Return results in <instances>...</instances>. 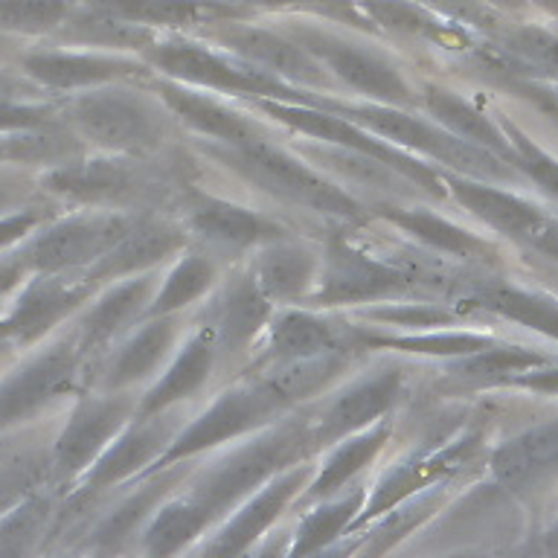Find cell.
<instances>
[{
  "label": "cell",
  "instance_id": "45",
  "mask_svg": "<svg viewBox=\"0 0 558 558\" xmlns=\"http://www.w3.org/2000/svg\"><path fill=\"white\" fill-rule=\"evenodd\" d=\"M378 320L399 323V326H439V323H451L453 317L442 308H430V305H404V308H387V312H375Z\"/></svg>",
  "mask_w": 558,
  "mask_h": 558
},
{
  "label": "cell",
  "instance_id": "18",
  "mask_svg": "<svg viewBox=\"0 0 558 558\" xmlns=\"http://www.w3.org/2000/svg\"><path fill=\"white\" fill-rule=\"evenodd\" d=\"M174 483V474H166V477L148 483V486L137 488L134 495H129L122 500L108 521L99 526L96 532V549L111 556L117 553L120 556L122 549L129 547L131 541L143 538V530L148 526V521L155 518V512L163 506V495L169 492V486Z\"/></svg>",
  "mask_w": 558,
  "mask_h": 558
},
{
  "label": "cell",
  "instance_id": "39",
  "mask_svg": "<svg viewBox=\"0 0 558 558\" xmlns=\"http://www.w3.org/2000/svg\"><path fill=\"white\" fill-rule=\"evenodd\" d=\"M506 137H509V143H512V151H514V163L518 169H523V172L530 174L532 181H538L544 190L553 195V198H558V160L556 157H549L544 148H538L535 143H532L526 134H521V131L514 129V125H506Z\"/></svg>",
  "mask_w": 558,
  "mask_h": 558
},
{
  "label": "cell",
  "instance_id": "7",
  "mask_svg": "<svg viewBox=\"0 0 558 558\" xmlns=\"http://www.w3.org/2000/svg\"><path fill=\"white\" fill-rule=\"evenodd\" d=\"M477 436H465L460 442L445 445V448H436V451H427L416 460L404 462L399 469H392L387 477L375 486L373 497L366 500L361 514H357L355 530L366 526L375 518H381L390 509L401 506L410 497H416L418 492H430L436 483H442L451 474L462 471L474 460V453H477Z\"/></svg>",
  "mask_w": 558,
  "mask_h": 558
},
{
  "label": "cell",
  "instance_id": "9",
  "mask_svg": "<svg viewBox=\"0 0 558 558\" xmlns=\"http://www.w3.org/2000/svg\"><path fill=\"white\" fill-rule=\"evenodd\" d=\"M262 108L268 113H274L277 120L288 122V125H294L303 134H312V137H320L326 143H338L340 148H352L357 155L369 157L375 163L381 166H392V169H399L401 174H408L418 186H425L430 192H439V183H436L434 172L425 169V166L413 163L410 157L399 155L396 148H387L384 143L373 140L366 134L361 125L349 120H340L331 111H317V108H300V105H282V102H259Z\"/></svg>",
  "mask_w": 558,
  "mask_h": 558
},
{
  "label": "cell",
  "instance_id": "28",
  "mask_svg": "<svg viewBox=\"0 0 558 558\" xmlns=\"http://www.w3.org/2000/svg\"><path fill=\"white\" fill-rule=\"evenodd\" d=\"M209 369H213V349H209V343L204 338L192 340L190 347L178 355L172 369H169V373L157 381L155 390L143 399L140 413H143V416H151V413H160L163 408H169L172 401L192 396L201 384L207 381Z\"/></svg>",
  "mask_w": 558,
  "mask_h": 558
},
{
  "label": "cell",
  "instance_id": "38",
  "mask_svg": "<svg viewBox=\"0 0 558 558\" xmlns=\"http://www.w3.org/2000/svg\"><path fill=\"white\" fill-rule=\"evenodd\" d=\"M369 343L408 349V352H430V355H474L492 347L488 335H474V331H448V335H425V338H369Z\"/></svg>",
  "mask_w": 558,
  "mask_h": 558
},
{
  "label": "cell",
  "instance_id": "49",
  "mask_svg": "<svg viewBox=\"0 0 558 558\" xmlns=\"http://www.w3.org/2000/svg\"><path fill=\"white\" fill-rule=\"evenodd\" d=\"M244 3H256V7H338L340 0H244Z\"/></svg>",
  "mask_w": 558,
  "mask_h": 558
},
{
  "label": "cell",
  "instance_id": "27",
  "mask_svg": "<svg viewBox=\"0 0 558 558\" xmlns=\"http://www.w3.org/2000/svg\"><path fill=\"white\" fill-rule=\"evenodd\" d=\"M29 70L38 73L44 82L61 87L102 85V82H120V78L137 76V64L111 56H35Z\"/></svg>",
  "mask_w": 558,
  "mask_h": 558
},
{
  "label": "cell",
  "instance_id": "36",
  "mask_svg": "<svg viewBox=\"0 0 558 558\" xmlns=\"http://www.w3.org/2000/svg\"><path fill=\"white\" fill-rule=\"evenodd\" d=\"M213 277H216V270H213V265H209L207 259H201V256H186V259L169 274V282H166L160 296H157V303L151 305V312H174V308H181V305L198 300V296L213 286Z\"/></svg>",
  "mask_w": 558,
  "mask_h": 558
},
{
  "label": "cell",
  "instance_id": "32",
  "mask_svg": "<svg viewBox=\"0 0 558 558\" xmlns=\"http://www.w3.org/2000/svg\"><path fill=\"white\" fill-rule=\"evenodd\" d=\"M178 247H181V235L160 230V227L129 230L120 242L113 244L111 253L105 256L99 274L102 277H125V274L146 268L151 262L163 259V256L174 253Z\"/></svg>",
  "mask_w": 558,
  "mask_h": 558
},
{
  "label": "cell",
  "instance_id": "20",
  "mask_svg": "<svg viewBox=\"0 0 558 558\" xmlns=\"http://www.w3.org/2000/svg\"><path fill=\"white\" fill-rule=\"evenodd\" d=\"M209 526V518L201 512L198 506L181 497L169 500L155 512L143 530L140 547L146 558H178L192 541H198Z\"/></svg>",
  "mask_w": 558,
  "mask_h": 558
},
{
  "label": "cell",
  "instance_id": "40",
  "mask_svg": "<svg viewBox=\"0 0 558 558\" xmlns=\"http://www.w3.org/2000/svg\"><path fill=\"white\" fill-rule=\"evenodd\" d=\"M78 33L76 38L90 44H111V47H131V44H143L148 41V29L146 26L129 24L117 15H108V12H96L94 17H82L78 21Z\"/></svg>",
  "mask_w": 558,
  "mask_h": 558
},
{
  "label": "cell",
  "instance_id": "5",
  "mask_svg": "<svg viewBox=\"0 0 558 558\" xmlns=\"http://www.w3.org/2000/svg\"><path fill=\"white\" fill-rule=\"evenodd\" d=\"M76 120L96 143L117 151H148L160 146L166 131L151 102L125 90L85 96L76 105Z\"/></svg>",
  "mask_w": 558,
  "mask_h": 558
},
{
  "label": "cell",
  "instance_id": "30",
  "mask_svg": "<svg viewBox=\"0 0 558 558\" xmlns=\"http://www.w3.org/2000/svg\"><path fill=\"white\" fill-rule=\"evenodd\" d=\"M335 347H338L335 329L312 314H286L274 329V355L279 361H291V364L317 361L329 355Z\"/></svg>",
  "mask_w": 558,
  "mask_h": 558
},
{
  "label": "cell",
  "instance_id": "22",
  "mask_svg": "<svg viewBox=\"0 0 558 558\" xmlns=\"http://www.w3.org/2000/svg\"><path fill=\"white\" fill-rule=\"evenodd\" d=\"M471 303L558 340V303H553L549 296L526 291V288L506 286V282H486L471 296Z\"/></svg>",
  "mask_w": 558,
  "mask_h": 558
},
{
  "label": "cell",
  "instance_id": "25",
  "mask_svg": "<svg viewBox=\"0 0 558 558\" xmlns=\"http://www.w3.org/2000/svg\"><path fill=\"white\" fill-rule=\"evenodd\" d=\"M131 410L129 399H108V401H96V404H87L85 410H78L76 422L70 427L68 439H64V462L68 469H78L85 465L90 457H94L99 448H102L108 439H111L120 425L125 422Z\"/></svg>",
  "mask_w": 558,
  "mask_h": 558
},
{
  "label": "cell",
  "instance_id": "14",
  "mask_svg": "<svg viewBox=\"0 0 558 558\" xmlns=\"http://www.w3.org/2000/svg\"><path fill=\"white\" fill-rule=\"evenodd\" d=\"M401 387L399 373H381L375 378H366V381H357L352 390H347L343 396L331 401L329 410L323 413L320 422V439H340V436L355 434L357 427L369 425L373 418L384 416L390 404L396 401Z\"/></svg>",
  "mask_w": 558,
  "mask_h": 558
},
{
  "label": "cell",
  "instance_id": "24",
  "mask_svg": "<svg viewBox=\"0 0 558 558\" xmlns=\"http://www.w3.org/2000/svg\"><path fill=\"white\" fill-rule=\"evenodd\" d=\"M166 102L172 105L174 111L181 113L183 122H190L192 129H198L201 134H209V137L221 140L230 148L247 146L256 137V131L244 117L227 111L225 105L213 102L207 96L186 94L181 87H163Z\"/></svg>",
  "mask_w": 558,
  "mask_h": 558
},
{
  "label": "cell",
  "instance_id": "21",
  "mask_svg": "<svg viewBox=\"0 0 558 558\" xmlns=\"http://www.w3.org/2000/svg\"><path fill=\"white\" fill-rule=\"evenodd\" d=\"M172 439V427L155 418V422H143V425L131 427L129 434L122 436L120 442L113 445L111 451L105 453L99 465L90 474V486L105 488L131 477L134 471L155 460L157 453L163 451L166 442Z\"/></svg>",
  "mask_w": 558,
  "mask_h": 558
},
{
  "label": "cell",
  "instance_id": "4",
  "mask_svg": "<svg viewBox=\"0 0 558 558\" xmlns=\"http://www.w3.org/2000/svg\"><path fill=\"white\" fill-rule=\"evenodd\" d=\"M296 47H303L314 61L329 64L331 73L340 76L349 87L361 94L384 99V102H408L410 87L396 70V64L384 59L381 52L366 50L361 44H352L340 35L323 33L314 26H294L291 29Z\"/></svg>",
  "mask_w": 558,
  "mask_h": 558
},
{
  "label": "cell",
  "instance_id": "50",
  "mask_svg": "<svg viewBox=\"0 0 558 558\" xmlns=\"http://www.w3.org/2000/svg\"><path fill=\"white\" fill-rule=\"evenodd\" d=\"M288 541H291V538H282V535H270V538L262 544V549L253 558H286Z\"/></svg>",
  "mask_w": 558,
  "mask_h": 558
},
{
  "label": "cell",
  "instance_id": "8",
  "mask_svg": "<svg viewBox=\"0 0 558 558\" xmlns=\"http://www.w3.org/2000/svg\"><path fill=\"white\" fill-rule=\"evenodd\" d=\"M286 401L279 396L270 384H259L253 390H235L227 392L213 404V408L204 413V416L195 422V425L186 430V434L172 442V448L163 453V462L183 460V457H192V453L204 451L209 445H218L230 439V436H239L251 427L262 425L270 413H277Z\"/></svg>",
  "mask_w": 558,
  "mask_h": 558
},
{
  "label": "cell",
  "instance_id": "43",
  "mask_svg": "<svg viewBox=\"0 0 558 558\" xmlns=\"http://www.w3.org/2000/svg\"><path fill=\"white\" fill-rule=\"evenodd\" d=\"M512 239L558 262V218L547 216L544 209L538 207L532 209L530 216H526V221L518 227V233H514Z\"/></svg>",
  "mask_w": 558,
  "mask_h": 558
},
{
  "label": "cell",
  "instance_id": "51",
  "mask_svg": "<svg viewBox=\"0 0 558 558\" xmlns=\"http://www.w3.org/2000/svg\"><path fill=\"white\" fill-rule=\"evenodd\" d=\"M541 558H558V514L541 538Z\"/></svg>",
  "mask_w": 558,
  "mask_h": 558
},
{
  "label": "cell",
  "instance_id": "34",
  "mask_svg": "<svg viewBox=\"0 0 558 558\" xmlns=\"http://www.w3.org/2000/svg\"><path fill=\"white\" fill-rule=\"evenodd\" d=\"M547 364V357L538 355L535 349H521V347H488L483 352H474L469 355V361H462L457 366V373L465 378V381H497V378H506V375H521L530 373V369H538V366Z\"/></svg>",
  "mask_w": 558,
  "mask_h": 558
},
{
  "label": "cell",
  "instance_id": "12",
  "mask_svg": "<svg viewBox=\"0 0 558 558\" xmlns=\"http://www.w3.org/2000/svg\"><path fill=\"white\" fill-rule=\"evenodd\" d=\"M305 486V471L291 469L270 480L268 486L262 488L259 495L251 497L247 504L239 509L233 521L227 523L225 530L218 532L216 538L209 541L204 558H247L253 544L282 518L288 504L294 495Z\"/></svg>",
  "mask_w": 558,
  "mask_h": 558
},
{
  "label": "cell",
  "instance_id": "44",
  "mask_svg": "<svg viewBox=\"0 0 558 558\" xmlns=\"http://www.w3.org/2000/svg\"><path fill=\"white\" fill-rule=\"evenodd\" d=\"M509 44H512L514 52H521V56L532 59L535 64L558 70V38L553 33H547V29L521 26V29H514Z\"/></svg>",
  "mask_w": 558,
  "mask_h": 558
},
{
  "label": "cell",
  "instance_id": "52",
  "mask_svg": "<svg viewBox=\"0 0 558 558\" xmlns=\"http://www.w3.org/2000/svg\"><path fill=\"white\" fill-rule=\"evenodd\" d=\"M436 558H477L474 553H451V556H436Z\"/></svg>",
  "mask_w": 558,
  "mask_h": 558
},
{
  "label": "cell",
  "instance_id": "13",
  "mask_svg": "<svg viewBox=\"0 0 558 558\" xmlns=\"http://www.w3.org/2000/svg\"><path fill=\"white\" fill-rule=\"evenodd\" d=\"M218 38L242 56L247 64L262 68V73H277L286 78H303V82H320V64L294 41H288L282 35L259 29V26L230 24L218 29Z\"/></svg>",
  "mask_w": 558,
  "mask_h": 558
},
{
  "label": "cell",
  "instance_id": "42",
  "mask_svg": "<svg viewBox=\"0 0 558 558\" xmlns=\"http://www.w3.org/2000/svg\"><path fill=\"white\" fill-rule=\"evenodd\" d=\"M64 12H68L64 0H0V24L7 26L41 29L59 24Z\"/></svg>",
  "mask_w": 558,
  "mask_h": 558
},
{
  "label": "cell",
  "instance_id": "35",
  "mask_svg": "<svg viewBox=\"0 0 558 558\" xmlns=\"http://www.w3.org/2000/svg\"><path fill=\"white\" fill-rule=\"evenodd\" d=\"M148 279H131L125 286H120L113 294L102 300V305L90 314L87 320V331L90 338L102 340L111 338L113 331H120L129 320H134V314L140 312V305L146 303L148 296Z\"/></svg>",
  "mask_w": 558,
  "mask_h": 558
},
{
  "label": "cell",
  "instance_id": "19",
  "mask_svg": "<svg viewBox=\"0 0 558 558\" xmlns=\"http://www.w3.org/2000/svg\"><path fill=\"white\" fill-rule=\"evenodd\" d=\"M190 225L204 239L227 244V247H247V244L268 242V239L279 235L277 227L256 216V213H247V209L235 207V204L216 198L201 201L198 207L192 209Z\"/></svg>",
  "mask_w": 558,
  "mask_h": 558
},
{
  "label": "cell",
  "instance_id": "15",
  "mask_svg": "<svg viewBox=\"0 0 558 558\" xmlns=\"http://www.w3.org/2000/svg\"><path fill=\"white\" fill-rule=\"evenodd\" d=\"M425 102L427 111L434 113L442 125H448L453 137L474 148H483L504 163H514L512 143L506 137V131L497 129L495 122L488 120L486 113H480L474 105H469L457 94H448V90H427Z\"/></svg>",
  "mask_w": 558,
  "mask_h": 558
},
{
  "label": "cell",
  "instance_id": "41",
  "mask_svg": "<svg viewBox=\"0 0 558 558\" xmlns=\"http://www.w3.org/2000/svg\"><path fill=\"white\" fill-rule=\"evenodd\" d=\"M78 190L85 192L87 198H102V201H122L134 198L143 186L125 166H99V169H87L78 178Z\"/></svg>",
  "mask_w": 558,
  "mask_h": 558
},
{
  "label": "cell",
  "instance_id": "6",
  "mask_svg": "<svg viewBox=\"0 0 558 558\" xmlns=\"http://www.w3.org/2000/svg\"><path fill=\"white\" fill-rule=\"evenodd\" d=\"M148 59L169 76L190 82V85L213 87V90H230V94L253 96H294L279 78L268 76L247 64H233L225 56L195 47V44H160L148 50Z\"/></svg>",
  "mask_w": 558,
  "mask_h": 558
},
{
  "label": "cell",
  "instance_id": "48",
  "mask_svg": "<svg viewBox=\"0 0 558 558\" xmlns=\"http://www.w3.org/2000/svg\"><path fill=\"white\" fill-rule=\"evenodd\" d=\"M361 541L364 538H340L338 544H331L326 549H317L312 556H303V558H355L357 547H361Z\"/></svg>",
  "mask_w": 558,
  "mask_h": 558
},
{
  "label": "cell",
  "instance_id": "16",
  "mask_svg": "<svg viewBox=\"0 0 558 558\" xmlns=\"http://www.w3.org/2000/svg\"><path fill=\"white\" fill-rule=\"evenodd\" d=\"M96 7L137 26H183L233 17L239 9L225 0H94Z\"/></svg>",
  "mask_w": 558,
  "mask_h": 558
},
{
  "label": "cell",
  "instance_id": "1",
  "mask_svg": "<svg viewBox=\"0 0 558 558\" xmlns=\"http://www.w3.org/2000/svg\"><path fill=\"white\" fill-rule=\"evenodd\" d=\"M300 451H303V434L296 427H286L279 434L265 436L259 442L244 445L225 465L209 471L207 480L192 488L186 500L198 506L213 523L216 518L230 512L242 497L268 486L270 480L277 477V471L286 469L288 462H294Z\"/></svg>",
  "mask_w": 558,
  "mask_h": 558
},
{
  "label": "cell",
  "instance_id": "37",
  "mask_svg": "<svg viewBox=\"0 0 558 558\" xmlns=\"http://www.w3.org/2000/svg\"><path fill=\"white\" fill-rule=\"evenodd\" d=\"M364 7L378 24L390 26V29H396L401 35H410V38H434V41H445L448 38L442 24H436L434 17L422 12L410 0H364Z\"/></svg>",
  "mask_w": 558,
  "mask_h": 558
},
{
  "label": "cell",
  "instance_id": "10",
  "mask_svg": "<svg viewBox=\"0 0 558 558\" xmlns=\"http://www.w3.org/2000/svg\"><path fill=\"white\" fill-rule=\"evenodd\" d=\"M416 291V282L408 274L390 268L387 262L335 244L326 259L320 300L329 305L338 303H373V300H392Z\"/></svg>",
  "mask_w": 558,
  "mask_h": 558
},
{
  "label": "cell",
  "instance_id": "11",
  "mask_svg": "<svg viewBox=\"0 0 558 558\" xmlns=\"http://www.w3.org/2000/svg\"><path fill=\"white\" fill-rule=\"evenodd\" d=\"M495 480L514 495H532L558 477V418L523 430L492 457Z\"/></svg>",
  "mask_w": 558,
  "mask_h": 558
},
{
  "label": "cell",
  "instance_id": "53",
  "mask_svg": "<svg viewBox=\"0 0 558 558\" xmlns=\"http://www.w3.org/2000/svg\"><path fill=\"white\" fill-rule=\"evenodd\" d=\"M488 3H500V7H514L518 0H488Z\"/></svg>",
  "mask_w": 558,
  "mask_h": 558
},
{
  "label": "cell",
  "instance_id": "33",
  "mask_svg": "<svg viewBox=\"0 0 558 558\" xmlns=\"http://www.w3.org/2000/svg\"><path fill=\"white\" fill-rule=\"evenodd\" d=\"M169 343H172V326L169 323H151L120 352L111 369V384L125 387V384L137 381V378L151 373L160 364V357L166 355Z\"/></svg>",
  "mask_w": 558,
  "mask_h": 558
},
{
  "label": "cell",
  "instance_id": "17",
  "mask_svg": "<svg viewBox=\"0 0 558 558\" xmlns=\"http://www.w3.org/2000/svg\"><path fill=\"white\" fill-rule=\"evenodd\" d=\"M364 492H352V495H343L338 500H323L296 526V532L288 541L286 558L312 556L317 549H326L331 544H338L340 538H347L349 530H355V521L361 509H364Z\"/></svg>",
  "mask_w": 558,
  "mask_h": 558
},
{
  "label": "cell",
  "instance_id": "23",
  "mask_svg": "<svg viewBox=\"0 0 558 558\" xmlns=\"http://www.w3.org/2000/svg\"><path fill=\"white\" fill-rule=\"evenodd\" d=\"M268 320V296L253 279H239L221 296L216 308V338L225 349H239Z\"/></svg>",
  "mask_w": 558,
  "mask_h": 558
},
{
  "label": "cell",
  "instance_id": "29",
  "mask_svg": "<svg viewBox=\"0 0 558 558\" xmlns=\"http://www.w3.org/2000/svg\"><path fill=\"white\" fill-rule=\"evenodd\" d=\"M314 277L312 253L294 244H279L262 253L256 265V288L265 296H279V300H294L305 291V286Z\"/></svg>",
  "mask_w": 558,
  "mask_h": 558
},
{
  "label": "cell",
  "instance_id": "46",
  "mask_svg": "<svg viewBox=\"0 0 558 558\" xmlns=\"http://www.w3.org/2000/svg\"><path fill=\"white\" fill-rule=\"evenodd\" d=\"M518 94L532 99L538 111H544L549 120L558 122V87H544L535 85V82H526V85H518Z\"/></svg>",
  "mask_w": 558,
  "mask_h": 558
},
{
  "label": "cell",
  "instance_id": "31",
  "mask_svg": "<svg viewBox=\"0 0 558 558\" xmlns=\"http://www.w3.org/2000/svg\"><path fill=\"white\" fill-rule=\"evenodd\" d=\"M384 439H387V427H375L369 434H361L349 442L338 445L331 457L323 462L320 474L308 483V497L314 500H326L331 497L338 488H343L349 480L355 477L357 471L364 469L366 462L373 460L375 453L381 451Z\"/></svg>",
  "mask_w": 558,
  "mask_h": 558
},
{
  "label": "cell",
  "instance_id": "2",
  "mask_svg": "<svg viewBox=\"0 0 558 558\" xmlns=\"http://www.w3.org/2000/svg\"><path fill=\"white\" fill-rule=\"evenodd\" d=\"M218 155L233 166L235 172H242L247 181L274 192L279 198L305 204V207L329 213V216H355L357 213V204L347 192L331 186L326 178L312 172L294 157H288L286 151L268 146L265 140H253L247 146L218 151Z\"/></svg>",
  "mask_w": 558,
  "mask_h": 558
},
{
  "label": "cell",
  "instance_id": "47",
  "mask_svg": "<svg viewBox=\"0 0 558 558\" xmlns=\"http://www.w3.org/2000/svg\"><path fill=\"white\" fill-rule=\"evenodd\" d=\"M514 384H521V387H526V390L549 392V396H556L558 369H530V373L514 375Z\"/></svg>",
  "mask_w": 558,
  "mask_h": 558
},
{
  "label": "cell",
  "instance_id": "3",
  "mask_svg": "<svg viewBox=\"0 0 558 558\" xmlns=\"http://www.w3.org/2000/svg\"><path fill=\"white\" fill-rule=\"evenodd\" d=\"M340 111L347 113L349 120H355V125H361V129H373L375 134L396 140L401 146L416 148L422 155H430L434 160H442V163L462 169V172L480 174V178H509L512 174V169L504 160H497L495 155L469 146L453 134H445V131L396 111V108L364 105V108H340Z\"/></svg>",
  "mask_w": 558,
  "mask_h": 558
},
{
  "label": "cell",
  "instance_id": "26",
  "mask_svg": "<svg viewBox=\"0 0 558 558\" xmlns=\"http://www.w3.org/2000/svg\"><path fill=\"white\" fill-rule=\"evenodd\" d=\"M392 221L404 230V233L416 235L418 242H425L434 251H442L448 256H460V259H492L495 247L483 242L480 235L465 233L462 227L442 216H434L427 209H404V213H392Z\"/></svg>",
  "mask_w": 558,
  "mask_h": 558
}]
</instances>
